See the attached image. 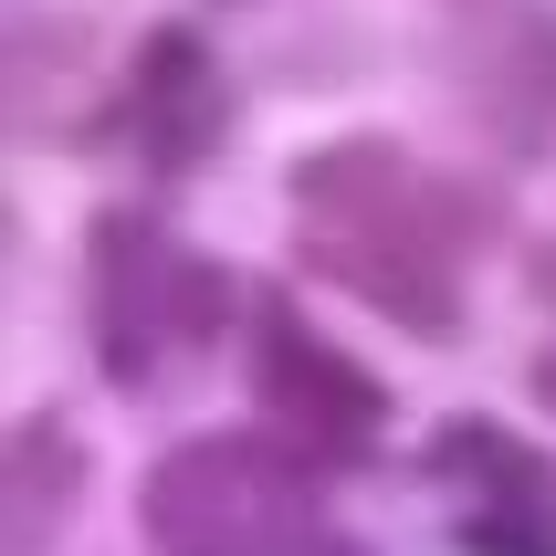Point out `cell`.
<instances>
[{"label":"cell","mask_w":556,"mask_h":556,"mask_svg":"<svg viewBox=\"0 0 556 556\" xmlns=\"http://www.w3.org/2000/svg\"><path fill=\"white\" fill-rule=\"evenodd\" d=\"M220 137H231V74L189 22H148L126 63V148L148 157V179H189L220 157Z\"/></svg>","instance_id":"7"},{"label":"cell","mask_w":556,"mask_h":556,"mask_svg":"<svg viewBox=\"0 0 556 556\" xmlns=\"http://www.w3.org/2000/svg\"><path fill=\"white\" fill-rule=\"evenodd\" d=\"M535 315H546V337H535V400L556 409V242H535Z\"/></svg>","instance_id":"9"},{"label":"cell","mask_w":556,"mask_h":556,"mask_svg":"<svg viewBox=\"0 0 556 556\" xmlns=\"http://www.w3.org/2000/svg\"><path fill=\"white\" fill-rule=\"evenodd\" d=\"M242 315V283L211 252H189L168 220L105 211L85 231V326L116 389H157L179 357H211Z\"/></svg>","instance_id":"3"},{"label":"cell","mask_w":556,"mask_h":556,"mask_svg":"<svg viewBox=\"0 0 556 556\" xmlns=\"http://www.w3.org/2000/svg\"><path fill=\"white\" fill-rule=\"evenodd\" d=\"M294 263L315 283L357 294L400 337H463V274L494 242V200L472 179H441L400 137H326L294 157Z\"/></svg>","instance_id":"1"},{"label":"cell","mask_w":556,"mask_h":556,"mask_svg":"<svg viewBox=\"0 0 556 556\" xmlns=\"http://www.w3.org/2000/svg\"><path fill=\"white\" fill-rule=\"evenodd\" d=\"M85 494V441L63 431V420H22V452H11V526H22V556L42 546V515H74Z\"/></svg>","instance_id":"8"},{"label":"cell","mask_w":556,"mask_h":556,"mask_svg":"<svg viewBox=\"0 0 556 556\" xmlns=\"http://www.w3.org/2000/svg\"><path fill=\"white\" fill-rule=\"evenodd\" d=\"M420 472L452 504V546L463 556H556V452L526 441L515 420H441Z\"/></svg>","instance_id":"5"},{"label":"cell","mask_w":556,"mask_h":556,"mask_svg":"<svg viewBox=\"0 0 556 556\" xmlns=\"http://www.w3.org/2000/svg\"><path fill=\"white\" fill-rule=\"evenodd\" d=\"M137 526L157 556H326V494L315 463L263 420V431H189L157 452L137 483Z\"/></svg>","instance_id":"2"},{"label":"cell","mask_w":556,"mask_h":556,"mask_svg":"<svg viewBox=\"0 0 556 556\" xmlns=\"http://www.w3.org/2000/svg\"><path fill=\"white\" fill-rule=\"evenodd\" d=\"M452 11V53L463 94L494 116L515 157L556 148V0H441Z\"/></svg>","instance_id":"6"},{"label":"cell","mask_w":556,"mask_h":556,"mask_svg":"<svg viewBox=\"0 0 556 556\" xmlns=\"http://www.w3.org/2000/svg\"><path fill=\"white\" fill-rule=\"evenodd\" d=\"M326 556H357V546H326Z\"/></svg>","instance_id":"10"},{"label":"cell","mask_w":556,"mask_h":556,"mask_svg":"<svg viewBox=\"0 0 556 556\" xmlns=\"http://www.w3.org/2000/svg\"><path fill=\"white\" fill-rule=\"evenodd\" d=\"M252 400L305 463H368L389 431V389H378L337 337H315L294 294L252 305Z\"/></svg>","instance_id":"4"}]
</instances>
